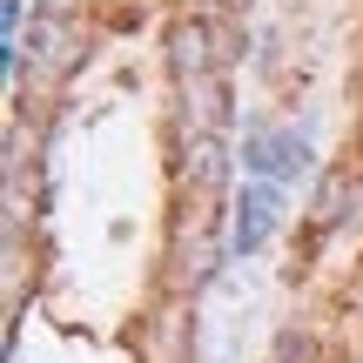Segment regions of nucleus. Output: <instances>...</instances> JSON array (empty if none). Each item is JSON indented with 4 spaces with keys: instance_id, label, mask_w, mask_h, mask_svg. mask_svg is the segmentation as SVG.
Segmentation results:
<instances>
[{
    "instance_id": "3",
    "label": "nucleus",
    "mask_w": 363,
    "mask_h": 363,
    "mask_svg": "<svg viewBox=\"0 0 363 363\" xmlns=\"http://www.w3.org/2000/svg\"><path fill=\"white\" fill-rule=\"evenodd\" d=\"M222 175H229V148H222V135H189V155H182V182H189L195 195H216Z\"/></svg>"
},
{
    "instance_id": "2",
    "label": "nucleus",
    "mask_w": 363,
    "mask_h": 363,
    "mask_svg": "<svg viewBox=\"0 0 363 363\" xmlns=\"http://www.w3.org/2000/svg\"><path fill=\"white\" fill-rule=\"evenodd\" d=\"M229 121V81L202 74V81H182V128L189 135H222Z\"/></svg>"
},
{
    "instance_id": "5",
    "label": "nucleus",
    "mask_w": 363,
    "mask_h": 363,
    "mask_svg": "<svg viewBox=\"0 0 363 363\" xmlns=\"http://www.w3.org/2000/svg\"><path fill=\"white\" fill-rule=\"evenodd\" d=\"M343 202H350V175H330L323 182V202H316V222H337Z\"/></svg>"
},
{
    "instance_id": "6",
    "label": "nucleus",
    "mask_w": 363,
    "mask_h": 363,
    "mask_svg": "<svg viewBox=\"0 0 363 363\" xmlns=\"http://www.w3.org/2000/svg\"><path fill=\"white\" fill-rule=\"evenodd\" d=\"M310 357H316L310 330H283V337H276V363H310Z\"/></svg>"
},
{
    "instance_id": "4",
    "label": "nucleus",
    "mask_w": 363,
    "mask_h": 363,
    "mask_svg": "<svg viewBox=\"0 0 363 363\" xmlns=\"http://www.w3.org/2000/svg\"><path fill=\"white\" fill-rule=\"evenodd\" d=\"M208 276H216V242L202 235L195 249H182V283H195V289H202Z\"/></svg>"
},
{
    "instance_id": "7",
    "label": "nucleus",
    "mask_w": 363,
    "mask_h": 363,
    "mask_svg": "<svg viewBox=\"0 0 363 363\" xmlns=\"http://www.w3.org/2000/svg\"><path fill=\"white\" fill-rule=\"evenodd\" d=\"M195 7H216V0H195Z\"/></svg>"
},
{
    "instance_id": "1",
    "label": "nucleus",
    "mask_w": 363,
    "mask_h": 363,
    "mask_svg": "<svg viewBox=\"0 0 363 363\" xmlns=\"http://www.w3.org/2000/svg\"><path fill=\"white\" fill-rule=\"evenodd\" d=\"M169 67H175V81H202V74H216V67H222V40H216V27L195 21V13H182V21L169 27Z\"/></svg>"
}]
</instances>
